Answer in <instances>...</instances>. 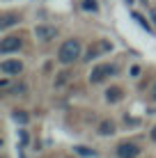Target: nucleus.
Returning a JSON list of instances; mask_svg holds the SVG:
<instances>
[{"label": "nucleus", "mask_w": 156, "mask_h": 158, "mask_svg": "<svg viewBox=\"0 0 156 158\" xmlns=\"http://www.w3.org/2000/svg\"><path fill=\"white\" fill-rule=\"evenodd\" d=\"M78 55H80V41L78 39H67L60 46L57 60H60V64H71L74 60H78Z\"/></svg>", "instance_id": "1"}, {"label": "nucleus", "mask_w": 156, "mask_h": 158, "mask_svg": "<svg viewBox=\"0 0 156 158\" xmlns=\"http://www.w3.org/2000/svg\"><path fill=\"white\" fill-rule=\"evenodd\" d=\"M115 73H117V67H115V64H99V67H94L92 73H90V83H101L103 78L115 76Z\"/></svg>", "instance_id": "2"}, {"label": "nucleus", "mask_w": 156, "mask_h": 158, "mask_svg": "<svg viewBox=\"0 0 156 158\" xmlns=\"http://www.w3.org/2000/svg\"><path fill=\"white\" fill-rule=\"evenodd\" d=\"M140 154V147L136 142H122L117 147V158H136Z\"/></svg>", "instance_id": "3"}, {"label": "nucleus", "mask_w": 156, "mask_h": 158, "mask_svg": "<svg viewBox=\"0 0 156 158\" xmlns=\"http://www.w3.org/2000/svg\"><path fill=\"white\" fill-rule=\"evenodd\" d=\"M23 46V41H21V37H5L2 41H0V53H14L19 51V48Z\"/></svg>", "instance_id": "4"}, {"label": "nucleus", "mask_w": 156, "mask_h": 158, "mask_svg": "<svg viewBox=\"0 0 156 158\" xmlns=\"http://www.w3.org/2000/svg\"><path fill=\"white\" fill-rule=\"evenodd\" d=\"M0 71L9 73V76H19L23 71V62H19V60H5V62L0 64Z\"/></svg>", "instance_id": "5"}, {"label": "nucleus", "mask_w": 156, "mask_h": 158, "mask_svg": "<svg viewBox=\"0 0 156 158\" xmlns=\"http://www.w3.org/2000/svg\"><path fill=\"white\" fill-rule=\"evenodd\" d=\"M35 37L41 41H51L53 37H55V28L53 25H37L35 28Z\"/></svg>", "instance_id": "6"}, {"label": "nucleus", "mask_w": 156, "mask_h": 158, "mask_svg": "<svg viewBox=\"0 0 156 158\" xmlns=\"http://www.w3.org/2000/svg\"><path fill=\"white\" fill-rule=\"evenodd\" d=\"M99 133L101 135H112V133H115V124H112V122H101L99 124Z\"/></svg>", "instance_id": "7"}, {"label": "nucleus", "mask_w": 156, "mask_h": 158, "mask_svg": "<svg viewBox=\"0 0 156 158\" xmlns=\"http://www.w3.org/2000/svg\"><path fill=\"white\" fill-rule=\"evenodd\" d=\"M106 99H108L110 103L120 101V99H122V89H117V87H112V89H108V92H106Z\"/></svg>", "instance_id": "8"}, {"label": "nucleus", "mask_w": 156, "mask_h": 158, "mask_svg": "<svg viewBox=\"0 0 156 158\" xmlns=\"http://www.w3.org/2000/svg\"><path fill=\"white\" fill-rule=\"evenodd\" d=\"M12 117H14V122H16V124H28V119H30L23 110H14V115H12Z\"/></svg>", "instance_id": "9"}, {"label": "nucleus", "mask_w": 156, "mask_h": 158, "mask_svg": "<svg viewBox=\"0 0 156 158\" xmlns=\"http://www.w3.org/2000/svg\"><path fill=\"white\" fill-rule=\"evenodd\" d=\"M25 89H28V87H25L23 83H19V85H12V87H9V94L21 96V94H25Z\"/></svg>", "instance_id": "10"}, {"label": "nucleus", "mask_w": 156, "mask_h": 158, "mask_svg": "<svg viewBox=\"0 0 156 158\" xmlns=\"http://www.w3.org/2000/svg\"><path fill=\"white\" fill-rule=\"evenodd\" d=\"M83 9L85 12H96L99 5H96V0H83Z\"/></svg>", "instance_id": "11"}, {"label": "nucleus", "mask_w": 156, "mask_h": 158, "mask_svg": "<svg viewBox=\"0 0 156 158\" xmlns=\"http://www.w3.org/2000/svg\"><path fill=\"white\" fill-rule=\"evenodd\" d=\"M76 154H80V156H94V149H87V147H76Z\"/></svg>", "instance_id": "12"}, {"label": "nucleus", "mask_w": 156, "mask_h": 158, "mask_svg": "<svg viewBox=\"0 0 156 158\" xmlns=\"http://www.w3.org/2000/svg\"><path fill=\"white\" fill-rule=\"evenodd\" d=\"M16 21H19L16 16H5V21H2V28H9V25H14Z\"/></svg>", "instance_id": "13"}, {"label": "nucleus", "mask_w": 156, "mask_h": 158, "mask_svg": "<svg viewBox=\"0 0 156 158\" xmlns=\"http://www.w3.org/2000/svg\"><path fill=\"white\" fill-rule=\"evenodd\" d=\"M133 19H136V21H138V23H140V25H142V28H147V30H149V23H147V21H145V19H142V16H140V14H138V12H133Z\"/></svg>", "instance_id": "14"}, {"label": "nucleus", "mask_w": 156, "mask_h": 158, "mask_svg": "<svg viewBox=\"0 0 156 158\" xmlns=\"http://www.w3.org/2000/svg\"><path fill=\"white\" fill-rule=\"evenodd\" d=\"M138 73H140V67H131V76H133V78H136Z\"/></svg>", "instance_id": "15"}, {"label": "nucleus", "mask_w": 156, "mask_h": 158, "mask_svg": "<svg viewBox=\"0 0 156 158\" xmlns=\"http://www.w3.org/2000/svg\"><path fill=\"white\" fill-rule=\"evenodd\" d=\"M21 142H23V144L28 142V133H25V131H21Z\"/></svg>", "instance_id": "16"}, {"label": "nucleus", "mask_w": 156, "mask_h": 158, "mask_svg": "<svg viewBox=\"0 0 156 158\" xmlns=\"http://www.w3.org/2000/svg\"><path fill=\"white\" fill-rule=\"evenodd\" d=\"M152 99H154V101H156V85H154V87H152Z\"/></svg>", "instance_id": "17"}, {"label": "nucleus", "mask_w": 156, "mask_h": 158, "mask_svg": "<svg viewBox=\"0 0 156 158\" xmlns=\"http://www.w3.org/2000/svg\"><path fill=\"white\" fill-rule=\"evenodd\" d=\"M152 138H154V142H156V128H152Z\"/></svg>", "instance_id": "18"}, {"label": "nucleus", "mask_w": 156, "mask_h": 158, "mask_svg": "<svg viewBox=\"0 0 156 158\" xmlns=\"http://www.w3.org/2000/svg\"><path fill=\"white\" fill-rule=\"evenodd\" d=\"M152 19H154V23H156V9H152Z\"/></svg>", "instance_id": "19"}, {"label": "nucleus", "mask_w": 156, "mask_h": 158, "mask_svg": "<svg viewBox=\"0 0 156 158\" xmlns=\"http://www.w3.org/2000/svg\"><path fill=\"white\" fill-rule=\"evenodd\" d=\"M126 2H133V0H126Z\"/></svg>", "instance_id": "20"}]
</instances>
